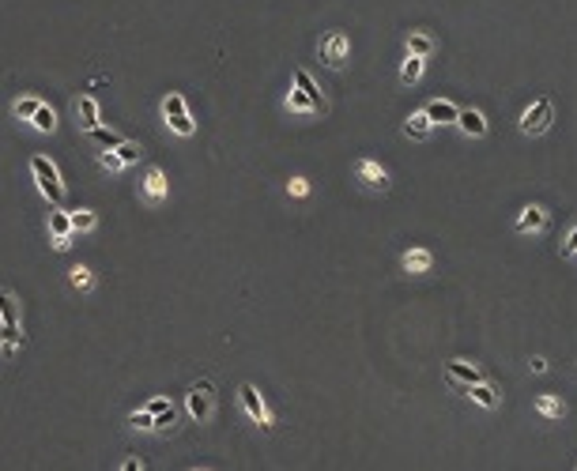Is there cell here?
<instances>
[{"instance_id": "obj_1", "label": "cell", "mask_w": 577, "mask_h": 471, "mask_svg": "<svg viewBox=\"0 0 577 471\" xmlns=\"http://www.w3.org/2000/svg\"><path fill=\"white\" fill-rule=\"evenodd\" d=\"M31 174H34V181H38V189H42V196L53 207H61V200H64V185H61V174H57V166L49 162V159H42V155H34L31 159Z\"/></svg>"}, {"instance_id": "obj_2", "label": "cell", "mask_w": 577, "mask_h": 471, "mask_svg": "<svg viewBox=\"0 0 577 471\" xmlns=\"http://www.w3.org/2000/svg\"><path fill=\"white\" fill-rule=\"evenodd\" d=\"M551 121H555V106H551V98H536L529 110L521 113V133L524 136H543Z\"/></svg>"}, {"instance_id": "obj_3", "label": "cell", "mask_w": 577, "mask_h": 471, "mask_svg": "<svg viewBox=\"0 0 577 471\" xmlns=\"http://www.w3.org/2000/svg\"><path fill=\"white\" fill-rule=\"evenodd\" d=\"M321 61L329 64V68H344L347 64V57H351V42H347V34L344 31H329L321 38Z\"/></svg>"}, {"instance_id": "obj_4", "label": "cell", "mask_w": 577, "mask_h": 471, "mask_svg": "<svg viewBox=\"0 0 577 471\" xmlns=\"http://www.w3.org/2000/svg\"><path fill=\"white\" fill-rule=\"evenodd\" d=\"M238 396H242V408H245V415L253 418L257 426H272V415H268L265 400H260V392H257L253 385H242V388H238Z\"/></svg>"}, {"instance_id": "obj_5", "label": "cell", "mask_w": 577, "mask_h": 471, "mask_svg": "<svg viewBox=\"0 0 577 471\" xmlns=\"http://www.w3.org/2000/svg\"><path fill=\"white\" fill-rule=\"evenodd\" d=\"M189 415L196 423H208V415H212V385L208 381H196L193 392H189Z\"/></svg>"}, {"instance_id": "obj_6", "label": "cell", "mask_w": 577, "mask_h": 471, "mask_svg": "<svg viewBox=\"0 0 577 471\" xmlns=\"http://www.w3.org/2000/svg\"><path fill=\"white\" fill-rule=\"evenodd\" d=\"M359 181L366 189H374V192H385L389 189V170L382 162H374V159H362L359 162Z\"/></svg>"}, {"instance_id": "obj_7", "label": "cell", "mask_w": 577, "mask_h": 471, "mask_svg": "<svg viewBox=\"0 0 577 471\" xmlns=\"http://www.w3.org/2000/svg\"><path fill=\"white\" fill-rule=\"evenodd\" d=\"M143 192H148V200L151 204H159L166 200V192H170V181L159 166H148V174H143Z\"/></svg>"}, {"instance_id": "obj_8", "label": "cell", "mask_w": 577, "mask_h": 471, "mask_svg": "<svg viewBox=\"0 0 577 471\" xmlns=\"http://www.w3.org/2000/svg\"><path fill=\"white\" fill-rule=\"evenodd\" d=\"M49 234H53V249H68L72 215H64L61 207H53V212H49Z\"/></svg>"}, {"instance_id": "obj_9", "label": "cell", "mask_w": 577, "mask_h": 471, "mask_svg": "<svg viewBox=\"0 0 577 471\" xmlns=\"http://www.w3.org/2000/svg\"><path fill=\"white\" fill-rule=\"evenodd\" d=\"M423 113L430 117V125H456V117H461V110H456L453 102H445V98L430 102V106H427Z\"/></svg>"}, {"instance_id": "obj_10", "label": "cell", "mask_w": 577, "mask_h": 471, "mask_svg": "<svg viewBox=\"0 0 577 471\" xmlns=\"http://www.w3.org/2000/svg\"><path fill=\"white\" fill-rule=\"evenodd\" d=\"M543 227H547V212H543L540 204H529V207L521 212V219H517V230H521V234H529V230H543Z\"/></svg>"}, {"instance_id": "obj_11", "label": "cell", "mask_w": 577, "mask_h": 471, "mask_svg": "<svg viewBox=\"0 0 577 471\" xmlns=\"http://www.w3.org/2000/svg\"><path fill=\"white\" fill-rule=\"evenodd\" d=\"M445 377L449 381H461V385H479L483 377L476 366H468V362H445Z\"/></svg>"}, {"instance_id": "obj_12", "label": "cell", "mask_w": 577, "mask_h": 471, "mask_svg": "<svg viewBox=\"0 0 577 471\" xmlns=\"http://www.w3.org/2000/svg\"><path fill=\"white\" fill-rule=\"evenodd\" d=\"M430 264H434V253H430V249H419V245H415V249L404 253V268H408L412 276H423V271H430Z\"/></svg>"}, {"instance_id": "obj_13", "label": "cell", "mask_w": 577, "mask_h": 471, "mask_svg": "<svg viewBox=\"0 0 577 471\" xmlns=\"http://www.w3.org/2000/svg\"><path fill=\"white\" fill-rule=\"evenodd\" d=\"M456 125L464 128V136H487V121H483V113H479V110H461Z\"/></svg>"}, {"instance_id": "obj_14", "label": "cell", "mask_w": 577, "mask_h": 471, "mask_svg": "<svg viewBox=\"0 0 577 471\" xmlns=\"http://www.w3.org/2000/svg\"><path fill=\"white\" fill-rule=\"evenodd\" d=\"M295 83H298V90H302V95L313 102V110H325V98H321L317 83L310 80V72H306V68H298V72H295Z\"/></svg>"}, {"instance_id": "obj_15", "label": "cell", "mask_w": 577, "mask_h": 471, "mask_svg": "<svg viewBox=\"0 0 577 471\" xmlns=\"http://www.w3.org/2000/svg\"><path fill=\"white\" fill-rule=\"evenodd\" d=\"M464 392H468V396L479 403V408H487V411H494V408H498V400H502V396H498V392H494L491 385H483V381H479V385H468Z\"/></svg>"}, {"instance_id": "obj_16", "label": "cell", "mask_w": 577, "mask_h": 471, "mask_svg": "<svg viewBox=\"0 0 577 471\" xmlns=\"http://www.w3.org/2000/svg\"><path fill=\"white\" fill-rule=\"evenodd\" d=\"M404 136L408 140H427L430 136V117L427 113H412L408 121H404Z\"/></svg>"}, {"instance_id": "obj_17", "label": "cell", "mask_w": 577, "mask_h": 471, "mask_svg": "<svg viewBox=\"0 0 577 471\" xmlns=\"http://www.w3.org/2000/svg\"><path fill=\"white\" fill-rule=\"evenodd\" d=\"M76 113H80V117H83V121H80V125L87 128V133H91V128H95V125H98V102H95V98H91V95H83L80 102H76Z\"/></svg>"}, {"instance_id": "obj_18", "label": "cell", "mask_w": 577, "mask_h": 471, "mask_svg": "<svg viewBox=\"0 0 577 471\" xmlns=\"http://www.w3.org/2000/svg\"><path fill=\"white\" fill-rule=\"evenodd\" d=\"M536 411H540L543 418H562V415H566V403L543 392V396H536Z\"/></svg>"}, {"instance_id": "obj_19", "label": "cell", "mask_w": 577, "mask_h": 471, "mask_svg": "<svg viewBox=\"0 0 577 471\" xmlns=\"http://www.w3.org/2000/svg\"><path fill=\"white\" fill-rule=\"evenodd\" d=\"M419 76H423V57H415L408 53V61H404V68H400V83H419Z\"/></svg>"}, {"instance_id": "obj_20", "label": "cell", "mask_w": 577, "mask_h": 471, "mask_svg": "<svg viewBox=\"0 0 577 471\" xmlns=\"http://www.w3.org/2000/svg\"><path fill=\"white\" fill-rule=\"evenodd\" d=\"M31 125L38 128V133H53V128H57V113L42 102V106H38V113L31 117Z\"/></svg>"}, {"instance_id": "obj_21", "label": "cell", "mask_w": 577, "mask_h": 471, "mask_svg": "<svg viewBox=\"0 0 577 471\" xmlns=\"http://www.w3.org/2000/svg\"><path fill=\"white\" fill-rule=\"evenodd\" d=\"M0 324H19V306L8 291H0Z\"/></svg>"}, {"instance_id": "obj_22", "label": "cell", "mask_w": 577, "mask_h": 471, "mask_svg": "<svg viewBox=\"0 0 577 471\" xmlns=\"http://www.w3.org/2000/svg\"><path fill=\"white\" fill-rule=\"evenodd\" d=\"M408 53H415V57H430V53H434V38H430V34H412L408 38Z\"/></svg>"}, {"instance_id": "obj_23", "label": "cell", "mask_w": 577, "mask_h": 471, "mask_svg": "<svg viewBox=\"0 0 577 471\" xmlns=\"http://www.w3.org/2000/svg\"><path fill=\"white\" fill-rule=\"evenodd\" d=\"M16 343H19V324H0V355L8 358Z\"/></svg>"}, {"instance_id": "obj_24", "label": "cell", "mask_w": 577, "mask_h": 471, "mask_svg": "<svg viewBox=\"0 0 577 471\" xmlns=\"http://www.w3.org/2000/svg\"><path fill=\"white\" fill-rule=\"evenodd\" d=\"M91 136H95V143H102V147H113V151H117V147H121V143H125V136L110 133V128H98V125L91 128Z\"/></svg>"}, {"instance_id": "obj_25", "label": "cell", "mask_w": 577, "mask_h": 471, "mask_svg": "<svg viewBox=\"0 0 577 471\" xmlns=\"http://www.w3.org/2000/svg\"><path fill=\"white\" fill-rule=\"evenodd\" d=\"M38 106H42L38 98H16V106H11V113H16L19 121H31V117L38 113Z\"/></svg>"}, {"instance_id": "obj_26", "label": "cell", "mask_w": 577, "mask_h": 471, "mask_svg": "<svg viewBox=\"0 0 577 471\" xmlns=\"http://www.w3.org/2000/svg\"><path fill=\"white\" fill-rule=\"evenodd\" d=\"M68 279H72V286H76V291H91V283H95V276H91V268H83V264H76V268L68 271Z\"/></svg>"}, {"instance_id": "obj_27", "label": "cell", "mask_w": 577, "mask_h": 471, "mask_svg": "<svg viewBox=\"0 0 577 471\" xmlns=\"http://www.w3.org/2000/svg\"><path fill=\"white\" fill-rule=\"evenodd\" d=\"M98 227V215L87 212V207H80V212L72 215V230H95Z\"/></svg>"}, {"instance_id": "obj_28", "label": "cell", "mask_w": 577, "mask_h": 471, "mask_svg": "<svg viewBox=\"0 0 577 471\" xmlns=\"http://www.w3.org/2000/svg\"><path fill=\"white\" fill-rule=\"evenodd\" d=\"M163 113H166V121H170V117H181V113H185V98H181V95H166L163 98Z\"/></svg>"}, {"instance_id": "obj_29", "label": "cell", "mask_w": 577, "mask_h": 471, "mask_svg": "<svg viewBox=\"0 0 577 471\" xmlns=\"http://www.w3.org/2000/svg\"><path fill=\"white\" fill-rule=\"evenodd\" d=\"M166 125L174 128L178 136H193V133H196V125H193V117H189V113H181V117H170Z\"/></svg>"}, {"instance_id": "obj_30", "label": "cell", "mask_w": 577, "mask_h": 471, "mask_svg": "<svg viewBox=\"0 0 577 471\" xmlns=\"http://www.w3.org/2000/svg\"><path fill=\"white\" fill-rule=\"evenodd\" d=\"M174 423H178V411H174V408H166L163 415H155V430H159V434L174 430Z\"/></svg>"}, {"instance_id": "obj_31", "label": "cell", "mask_w": 577, "mask_h": 471, "mask_svg": "<svg viewBox=\"0 0 577 471\" xmlns=\"http://www.w3.org/2000/svg\"><path fill=\"white\" fill-rule=\"evenodd\" d=\"M117 155H121V162H136V159H140V155H143V151H140V143H133V140H125V143H121V147H117Z\"/></svg>"}, {"instance_id": "obj_32", "label": "cell", "mask_w": 577, "mask_h": 471, "mask_svg": "<svg viewBox=\"0 0 577 471\" xmlns=\"http://www.w3.org/2000/svg\"><path fill=\"white\" fill-rule=\"evenodd\" d=\"M98 166L102 170H121L125 162H121V155H117V151H98Z\"/></svg>"}, {"instance_id": "obj_33", "label": "cell", "mask_w": 577, "mask_h": 471, "mask_svg": "<svg viewBox=\"0 0 577 471\" xmlns=\"http://www.w3.org/2000/svg\"><path fill=\"white\" fill-rule=\"evenodd\" d=\"M136 430H155V415L151 411H133V418H128Z\"/></svg>"}, {"instance_id": "obj_34", "label": "cell", "mask_w": 577, "mask_h": 471, "mask_svg": "<svg viewBox=\"0 0 577 471\" xmlns=\"http://www.w3.org/2000/svg\"><path fill=\"white\" fill-rule=\"evenodd\" d=\"M287 106L291 110H313V102L302 95V90H291V98H287Z\"/></svg>"}, {"instance_id": "obj_35", "label": "cell", "mask_w": 577, "mask_h": 471, "mask_svg": "<svg viewBox=\"0 0 577 471\" xmlns=\"http://www.w3.org/2000/svg\"><path fill=\"white\" fill-rule=\"evenodd\" d=\"M287 192H291V196H306V192H310V181H306V177H291Z\"/></svg>"}, {"instance_id": "obj_36", "label": "cell", "mask_w": 577, "mask_h": 471, "mask_svg": "<svg viewBox=\"0 0 577 471\" xmlns=\"http://www.w3.org/2000/svg\"><path fill=\"white\" fill-rule=\"evenodd\" d=\"M166 408H174V403H170L166 396H155V400H151V403H148V408H143V411H151V415H163Z\"/></svg>"}, {"instance_id": "obj_37", "label": "cell", "mask_w": 577, "mask_h": 471, "mask_svg": "<svg viewBox=\"0 0 577 471\" xmlns=\"http://www.w3.org/2000/svg\"><path fill=\"white\" fill-rule=\"evenodd\" d=\"M562 253H566V257H573V253H577V222H573V230H570V242L562 245Z\"/></svg>"}, {"instance_id": "obj_38", "label": "cell", "mask_w": 577, "mask_h": 471, "mask_svg": "<svg viewBox=\"0 0 577 471\" xmlns=\"http://www.w3.org/2000/svg\"><path fill=\"white\" fill-rule=\"evenodd\" d=\"M529 366H532V373H543V370H547V362H543V358H532Z\"/></svg>"}, {"instance_id": "obj_39", "label": "cell", "mask_w": 577, "mask_h": 471, "mask_svg": "<svg viewBox=\"0 0 577 471\" xmlns=\"http://www.w3.org/2000/svg\"><path fill=\"white\" fill-rule=\"evenodd\" d=\"M121 471H140V460H136V456H133V460H125V467Z\"/></svg>"}]
</instances>
